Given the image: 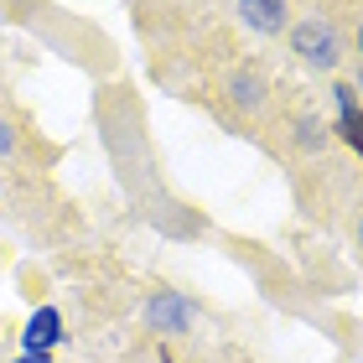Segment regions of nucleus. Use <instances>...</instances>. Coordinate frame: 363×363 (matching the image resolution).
<instances>
[{
    "label": "nucleus",
    "mask_w": 363,
    "mask_h": 363,
    "mask_svg": "<svg viewBox=\"0 0 363 363\" xmlns=\"http://www.w3.org/2000/svg\"><path fill=\"white\" fill-rule=\"evenodd\" d=\"M337 135H342V140H348V145H353V151L363 156V114H358V120H353V125H342V130H337Z\"/></svg>",
    "instance_id": "nucleus-8"
},
{
    "label": "nucleus",
    "mask_w": 363,
    "mask_h": 363,
    "mask_svg": "<svg viewBox=\"0 0 363 363\" xmlns=\"http://www.w3.org/2000/svg\"><path fill=\"white\" fill-rule=\"evenodd\" d=\"M333 99H337V130H342V125H353L358 114H363V109H358V89H353V84H333Z\"/></svg>",
    "instance_id": "nucleus-6"
},
{
    "label": "nucleus",
    "mask_w": 363,
    "mask_h": 363,
    "mask_svg": "<svg viewBox=\"0 0 363 363\" xmlns=\"http://www.w3.org/2000/svg\"><path fill=\"white\" fill-rule=\"evenodd\" d=\"M358 52H363V26H358Z\"/></svg>",
    "instance_id": "nucleus-11"
},
{
    "label": "nucleus",
    "mask_w": 363,
    "mask_h": 363,
    "mask_svg": "<svg viewBox=\"0 0 363 363\" xmlns=\"http://www.w3.org/2000/svg\"><path fill=\"white\" fill-rule=\"evenodd\" d=\"M11 151H16V130L0 120V156H11Z\"/></svg>",
    "instance_id": "nucleus-9"
},
{
    "label": "nucleus",
    "mask_w": 363,
    "mask_h": 363,
    "mask_svg": "<svg viewBox=\"0 0 363 363\" xmlns=\"http://www.w3.org/2000/svg\"><path fill=\"white\" fill-rule=\"evenodd\" d=\"M327 140V125L322 120H301V125H296V145H306V151H311V145H322Z\"/></svg>",
    "instance_id": "nucleus-7"
},
{
    "label": "nucleus",
    "mask_w": 363,
    "mask_h": 363,
    "mask_svg": "<svg viewBox=\"0 0 363 363\" xmlns=\"http://www.w3.org/2000/svg\"><path fill=\"white\" fill-rule=\"evenodd\" d=\"M234 6L255 31H280L286 26V6H280V0H234Z\"/></svg>",
    "instance_id": "nucleus-4"
},
{
    "label": "nucleus",
    "mask_w": 363,
    "mask_h": 363,
    "mask_svg": "<svg viewBox=\"0 0 363 363\" xmlns=\"http://www.w3.org/2000/svg\"><path fill=\"white\" fill-rule=\"evenodd\" d=\"M291 47H296V57H301V62H311V68H337V57H342L337 31L327 21H317V16L291 26Z\"/></svg>",
    "instance_id": "nucleus-1"
},
{
    "label": "nucleus",
    "mask_w": 363,
    "mask_h": 363,
    "mask_svg": "<svg viewBox=\"0 0 363 363\" xmlns=\"http://www.w3.org/2000/svg\"><path fill=\"white\" fill-rule=\"evenodd\" d=\"M145 322H151L156 333L177 337V333H187V327H192V301H187V296H177V291H161V296H151V306H145Z\"/></svg>",
    "instance_id": "nucleus-2"
},
{
    "label": "nucleus",
    "mask_w": 363,
    "mask_h": 363,
    "mask_svg": "<svg viewBox=\"0 0 363 363\" xmlns=\"http://www.w3.org/2000/svg\"><path fill=\"white\" fill-rule=\"evenodd\" d=\"M353 89H358V94H363V73H358V84H353Z\"/></svg>",
    "instance_id": "nucleus-12"
},
{
    "label": "nucleus",
    "mask_w": 363,
    "mask_h": 363,
    "mask_svg": "<svg viewBox=\"0 0 363 363\" xmlns=\"http://www.w3.org/2000/svg\"><path fill=\"white\" fill-rule=\"evenodd\" d=\"M62 342V311L57 306H37L26 317V333H21V353H52Z\"/></svg>",
    "instance_id": "nucleus-3"
},
{
    "label": "nucleus",
    "mask_w": 363,
    "mask_h": 363,
    "mask_svg": "<svg viewBox=\"0 0 363 363\" xmlns=\"http://www.w3.org/2000/svg\"><path fill=\"white\" fill-rule=\"evenodd\" d=\"M47 358H52V353H21L16 363H47Z\"/></svg>",
    "instance_id": "nucleus-10"
},
{
    "label": "nucleus",
    "mask_w": 363,
    "mask_h": 363,
    "mask_svg": "<svg viewBox=\"0 0 363 363\" xmlns=\"http://www.w3.org/2000/svg\"><path fill=\"white\" fill-rule=\"evenodd\" d=\"M358 244H363V223H358Z\"/></svg>",
    "instance_id": "nucleus-13"
},
{
    "label": "nucleus",
    "mask_w": 363,
    "mask_h": 363,
    "mask_svg": "<svg viewBox=\"0 0 363 363\" xmlns=\"http://www.w3.org/2000/svg\"><path fill=\"white\" fill-rule=\"evenodd\" d=\"M228 94H234V104H244V109H255L259 99H265V84H259V73H250V68H239V73H234V84H228Z\"/></svg>",
    "instance_id": "nucleus-5"
}]
</instances>
